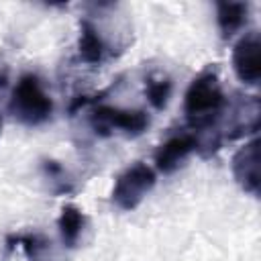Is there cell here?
Returning <instances> with one entry per match:
<instances>
[{
  "instance_id": "obj_1",
  "label": "cell",
  "mask_w": 261,
  "mask_h": 261,
  "mask_svg": "<svg viewBox=\"0 0 261 261\" xmlns=\"http://www.w3.org/2000/svg\"><path fill=\"white\" fill-rule=\"evenodd\" d=\"M224 106V94L214 71H202L192 80L184 96V112L192 128H208Z\"/></svg>"
},
{
  "instance_id": "obj_2",
  "label": "cell",
  "mask_w": 261,
  "mask_h": 261,
  "mask_svg": "<svg viewBox=\"0 0 261 261\" xmlns=\"http://www.w3.org/2000/svg\"><path fill=\"white\" fill-rule=\"evenodd\" d=\"M8 110L20 124H27V126H39L51 118L53 102L49 94L43 90L39 75L22 73L18 77L10 94Z\"/></svg>"
},
{
  "instance_id": "obj_3",
  "label": "cell",
  "mask_w": 261,
  "mask_h": 261,
  "mask_svg": "<svg viewBox=\"0 0 261 261\" xmlns=\"http://www.w3.org/2000/svg\"><path fill=\"white\" fill-rule=\"evenodd\" d=\"M155 181H157V173L153 167L145 163H135L116 177L110 198L116 208L126 212L135 210L145 200V196L155 188Z\"/></svg>"
},
{
  "instance_id": "obj_4",
  "label": "cell",
  "mask_w": 261,
  "mask_h": 261,
  "mask_svg": "<svg viewBox=\"0 0 261 261\" xmlns=\"http://www.w3.org/2000/svg\"><path fill=\"white\" fill-rule=\"evenodd\" d=\"M92 124H94L96 133H100V135H108V130L118 128L128 137H137L149 126V116L143 110L96 106L92 112Z\"/></svg>"
},
{
  "instance_id": "obj_5",
  "label": "cell",
  "mask_w": 261,
  "mask_h": 261,
  "mask_svg": "<svg viewBox=\"0 0 261 261\" xmlns=\"http://www.w3.org/2000/svg\"><path fill=\"white\" fill-rule=\"evenodd\" d=\"M232 69L243 84L257 86L261 80V43L257 33L243 35L232 47Z\"/></svg>"
},
{
  "instance_id": "obj_6",
  "label": "cell",
  "mask_w": 261,
  "mask_h": 261,
  "mask_svg": "<svg viewBox=\"0 0 261 261\" xmlns=\"http://www.w3.org/2000/svg\"><path fill=\"white\" fill-rule=\"evenodd\" d=\"M232 175L237 184L251 196H259V139L253 135L232 157Z\"/></svg>"
},
{
  "instance_id": "obj_7",
  "label": "cell",
  "mask_w": 261,
  "mask_h": 261,
  "mask_svg": "<svg viewBox=\"0 0 261 261\" xmlns=\"http://www.w3.org/2000/svg\"><path fill=\"white\" fill-rule=\"evenodd\" d=\"M200 147L198 139L194 133H177V135H171L167 141H163L159 145V149L155 151V167L157 171L169 175L173 173L181 161Z\"/></svg>"
},
{
  "instance_id": "obj_8",
  "label": "cell",
  "mask_w": 261,
  "mask_h": 261,
  "mask_svg": "<svg viewBox=\"0 0 261 261\" xmlns=\"http://www.w3.org/2000/svg\"><path fill=\"white\" fill-rule=\"evenodd\" d=\"M77 53H80V59L84 63H90V65H98V63H102L106 59L108 47H106L100 31L90 20H82L80 22Z\"/></svg>"
},
{
  "instance_id": "obj_9",
  "label": "cell",
  "mask_w": 261,
  "mask_h": 261,
  "mask_svg": "<svg viewBox=\"0 0 261 261\" xmlns=\"http://www.w3.org/2000/svg\"><path fill=\"white\" fill-rule=\"evenodd\" d=\"M247 20V4L241 2H218L216 4V22L222 39H230Z\"/></svg>"
},
{
  "instance_id": "obj_10",
  "label": "cell",
  "mask_w": 261,
  "mask_h": 261,
  "mask_svg": "<svg viewBox=\"0 0 261 261\" xmlns=\"http://www.w3.org/2000/svg\"><path fill=\"white\" fill-rule=\"evenodd\" d=\"M84 222H86V218L77 206H73V204L63 206L59 220H57V226H59V234H61V241L65 247L71 249L77 245L82 230H84Z\"/></svg>"
},
{
  "instance_id": "obj_11",
  "label": "cell",
  "mask_w": 261,
  "mask_h": 261,
  "mask_svg": "<svg viewBox=\"0 0 261 261\" xmlns=\"http://www.w3.org/2000/svg\"><path fill=\"white\" fill-rule=\"evenodd\" d=\"M145 94L155 110H163L171 96V82L167 77H149L145 84Z\"/></svg>"
},
{
  "instance_id": "obj_12",
  "label": "cell",
  "mask_w": 261,
  "mask_h": 261,
  "mask_svg": "<svg viewBox=\"0 0 261 261\" xmlns=\"http://www.w3.org/2000/svg\"><path fill=\"white\" fill-rule=\"evenodd\" d=\"M0 128H2V118H0Z\"/></svg>"
}]
</instances>
